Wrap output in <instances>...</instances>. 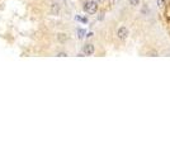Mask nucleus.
Returning a JSON list of instances; mask_svg holds the SVG:
<instances>
[{"instance_id":"nucleus-1","label":"nucleus","mask_w":170,"mask_h":152,"mask_svg":"<svg viewBox=\"0 0 170 152\" xmlns=\"http://www.w3.org/2000/svg\"><path fill=\"white\" fill-rule=\"evenodd\" d=\"M83 9H84L85 13H88V14H94V13L98 10V3L94 1V0H88V1L84 3Z\"/></svg>"},{"instance_id":"nucleus-2","label":"nucleus","mask_w":170,"mask_h":152,"mask_svg":"<svg viewBox=\"0 0 170 152\" xmlns=\"http://www.w3.org/2000/svg\"><path fill=\"white\" fill-rule=\"evenodd\" d=\"M117 37H118L121 41H125L126 38L128 37V29L126 28V27H119L118 31H117Z\"/></svg>"},{"instance_id":"nucleus-3","label":"nucleus","mask_w":170,"mask_h":152,"mask_svg":"<svg viewBox=\"0 0 170 152\" xmlns=\"http://www.w3.org/2000/svg\"><path fill=\"white\" fill-rule=\"evenodd\" d=\"M94 52H95V47L93 45H90V43H88V45H85L83 47V53L85 56H92Z\"/></svg>"},{"instance_id":"nucleus-4","label":"nucleus","mask_w":170,"mask_h":152,"mask_svg":"<svg viewBox=\"0 0 170 152\" xmlns=\"http://www.w3.org/2000/svg\"><path fill=\"white\" fill-rule=\"evenodd\" d=\"M60 4L59 3H53V4H51V13L53 15H59V13H60Z\"/></svg>"},{"instance_id":"nucleus-5","label":"nucleus","mask_w":170,"mask_h":152,"mask_svg":"<svg viewBox=\"0 0 170 152\" xmlns=\"http://www.w3.org/2000/svg\"><path fill=\"white\" fill-rule=\"evenodd\" d=\"M57 39H59V42L64 43L69 39V37H67V34H65V33H60V34H57Z\"/></svg>"},{"instance_id":"nucleus-6","label":"nucleus","mask_w":170,"mask_h":152,"mask_svg":"<svg viewBox=\"0 0 170 152\" xmlns=\"http://www.w3.org/2000/svg\"><path fill=\"white\" fill-rule=\"evenodd\" d=\"M78 37L80 38V39L85 37V31L84 29H78Z\"/></svg>"},{"instance_id":"nucleus-7","label":"nucleus","mask_w":170,"mask_h":152,"mask_svg":"<svg viewBox=\"0 0 170 152\" xmlns=\"http://www.w3.org/2000/svg\"><path fill=\"white\" fill-rule=\"evenodd\" d=\"M156 3H157L159 8H164V5H165V0H156Z\"/></svg>"},{"instance_id":"nucleus-8","label":"nucleus","mask_w":170,"mask_h":152,"mask_svg":"<svg viewBox=\"0 0 170 152\" xmlns=\"http://www.w3.org/2000/svg\"><path fill=\"white\" fill-rule=\"evenodd\" d=\"M140 1H141V0H130V4L132 5V7H137V5L140 4Z\"/></svg>"},{"instance_id":"nucleus-9","label":"nucleus","mask_w":170,"mask_h":152,"mask_svg":"<svg viewBox=\"0 0 170 152\" xmlns=\"http://www.w3.org/2000/svg\"><path fill=\"white\" fill-rule=\"evenodd\" d=\"M66 56H67L66 52H59L57 53V57H66Z\"/></svg>"},{"instance_id":"nucleus-10","label":"nucleus","mask_w":170,"mask_h":152,"mask_svg":"<svg viewBox=\"0 0 170 152\" xmlns=\"http://www.w3.org/2000/svg\"><path fill=\"white\" fill-rule=\"evenodd\" d=\"M99 1H104V0H99Z\"/></svg>"}]
</instances>
